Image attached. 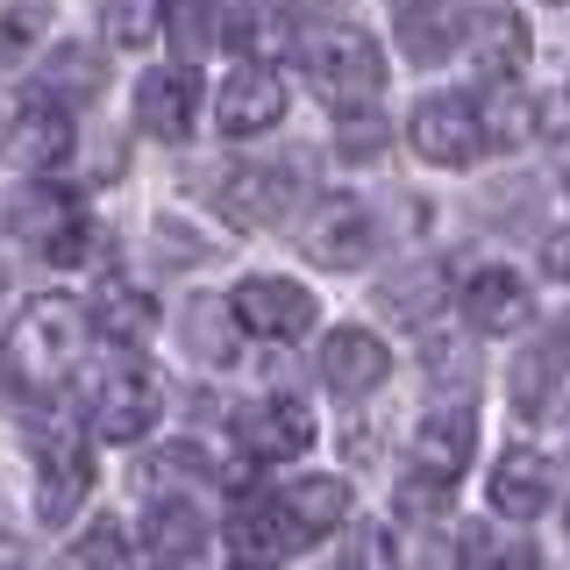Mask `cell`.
<instances>
[{
    "instance_id": "obj_12",
    "label": "cell",
    "mask_w": 570,
    "mask_h": 570,
    "mask_svg": "<svg viewBox=\"0 0 570 570\" xmlns=\"http://www.w3.org/2000/svg\"><path fill=\"white\" fill-rule=\"evenodd\" d=\"M299 249L328 272H356L371 257V214L356 200H321L307 222H299Z\"/></svg>"
},
{
    "instance_id": "obj_2",
    "label": "cell",
    "mask_w": 570,
    "mask_h": 570,
    "mask_svg": "<svg viewBox=\"0 0 570 570\" xmlns=\"http://www.w3.org/2000/svg\"><path fill=\"white\" fill-rule=\"evenodd\" d=\"M65 150H71V107L58 94H14V100H0V157L8 165H22V171H50V165H65Z\"/></svg>"
},
{
    "instance_id": "obj_38",
    "label": "cell",
    "mask_w": 570,
    "mask_h": 570,
    "mask_svg": "<svg viewBox=\"0 0 570 570\" xmlns=\"http://www.w3.org/2000/svg\"><path fill=\"white\" fill-rule=\"evenodd\" d=\"M29 557H22V542H0V570H22Z\"/></svg>"
},
{
    "instance_id": "obj_21",
    "label": "cell",
    "mask_w": 570,
    "mask_h": 570,
    "mask_svg": "<svg viewBox=\"0 0 570 570\" xmlns=\"http://www.w3.org/2000/svg\"><path fill=\"white\" fill-rule=\"evenodd\" d=\"M471 58H478L485 79H513V71L528 65V22L513 8L478 14V22H471Z\"/></svg>"
},
{
    "instance_id": "obj_5",
    "label": "cell",
    "mask_w": 570,
    "mask_h": 570,
    "mask_svg": "<svg viewBox=\"0 0 570 570\" xmlns=\"http://www.w3.org/2000/svg\"><path fill=\"white\" fill-rule=\"evenodd\" d=\"M8 228H22L29 243H43L50 264H86V257H94V222H86V214L71 207V193H58V186L14 193Z\"/></svg>"
},
{
    "instance_id": "obj_17",
    "label": "cell",
    "mask_w": 570,
    "mask_h": 570,
    "mask_svg": "<svg viewBox=\"0 0 570 570\" xmlns=\"http://www.w3.org/2000/svg\"><path fill=\"white\" fill-rule=\"evenodd\" d=\"M228 549H236L243 570H272L285 549H299V542H293V528H285L278 499H243L236 521H228Z\"/></svg>"
},
{
    "instance_id": "obj_11",
    "label": "cell",
    "mask_w": 570,
    "mask_h": 570,
    "mask_svg": "<svg viewBox=\"0 0 570 570\" xmlns=\"http://www.w3.org/2000/svg\"><path fill=\"white\" fill-rule=\"evenodd\" d=\"M236 314L249 335H272V343H293V335L314 328V293H299L293 278H243L236 285Z\"/></svg>"
},
{
    "instance_id": "obj_19",
    "label": "cell",
    "mask_w": 570,
    "mask_h": 570,
    "mask_svg": "<svg viewBox=\"0 0 570 570\" xmlns=\"http://www.w3.org/2000/svg\"><path fill=\"white\" fill-rule=\"evenodd\" d=\"M542 507H549V463L534 450H507L492 463V513H507V521H534Z\"/></svg>"
},
{
    "instance_id": "obj_41",
    "label": "cell",
    "mask_w": 570,
    "mask_h": 570,
    "mask_svg": "<svg viewBox=\"0 0 570 570\" xmlns=\"http://www.w3.org/2000/svg\"><path fill=\"white\" fill-rule=\"evenodd\" d=\"M236 570H243V563H236Z\"/></svg>"
},
{
    "instance_id": "obj_22",
    "label": "cell",
    "mask_w": 570,
    "mask_h": 570,
    "mask_svg": "<svg viewBox=\"0 0 570 570\" xmlns=\"http://www.w3.org/2000/svg\"><path fill=\"white\" fill-rule=\"evenodd\" d=\"M478 129H485L492 150H521V142L534 136V100L513 79H492V94L478 100Z\"/></svg>"
},
{
    "instance_id": "obj_9",
    "label": "cell",
    "mask_w": 570,
    "mask_h": 570,
    "mask_svg": "<svg viewBox=\"0 0 570 570\" xmlns=\"http://www.w3.org/2000/svg\"><path fill=\"white\" fill-rule=\"evenodd\" d=\"M214 121H222V136H264L285 121V79L272 65H236L228 71V86L214 94Z\"/></svg>"
},
{
    "instance_id": "obj_15",
    "label": "cell",
    "mask_w": 570,
    "mask_h": 570,
    "mask_svg": "<svg viewBox=\"0 0 570 570\" xmlns=\"http://www.w3.org/2000/svg\"><path fill=\"white\" fill-rule=\"evenodd\" d=\"M236 442H243L249 456L278 463V456H299L314 442V421H307V406H299V400H249L243 414H236Z\"/></svg>"
},
{
    "instance_id": "obj_35",
    "label": "cell",
    "mask_w": 570,
    "mask_h": 570,
    "mask_svg": "<svg viewBox=\"0 0 570 570\" xmlns=\"http://www.w3.org/2000/svg\"><path fill=\"white\" fill-rule=\"evenodd\" d=\"M456 570H507V549H499L485 528H471V534H463V557H456Z\"/></svg>"
},
{
    "instance_id": "obj_18",
    "label": "cell",
    "mask_w": 570,
    "mask_h": 570,
    "mask_svg": "<svg viewBox=\"0 0 570 570\" xmlns=\"http://www.w3.org/2000/svg\"><path fill=\"white\" fill-rule=\"evenodd\" d=\"M285 528H293V542H321V534H335L350 521V485L343 478H299L293 492L278 499Z\"/></svg>"
},
{
    "instance_id": "obj_34",
    "label": "cell",
    "mask_w": 570,
    "mask_h": 570,
    "mask_svg": "<svg viewBox=\"0 0 570 570\" xmlns=\"http://www.w3.org/2000/svg\"><path fill=\"white\" fill-rule=\"evenodd\" d=\"M350 570H400V563H392V542H385V528H356L350 534Z\"/></svg>"
},
{
    "instance_id": "obj_7",
    "label": "cell",
    "mask_w": 570,
    "mask_h": 570,
    "mask_svg": "<svg viewBox=\"0 0 570 570\" xmlns=\"http://www.w3.org/2000/svg\"><path fill=\"white\" fill-rule=\"evenodd\" d=\"M299 200V171L293 165H243V171H228L222 186H214V207H222V222H236V228H272L285 222Z\"/></svg>"
},
{
    "instance_id": "obj_30",
    "label": "cell",
    "mask_w": 570,
    "mask_h": 570,
    "mask_svg": "<svg viewBox=\"0 0 570 570\" xmlns=\"http://www.w3.org/2000/svg\"><path fill=\"white\" fill-rule=\"evenodd\" d=\"M58 570H121V528H115V521H94L79 542L65 549Z\"/></svg>"
},
{
    "instance_id": "obj_23",
    "label": "cell",
    "mask_w": 570,
    "mask_h": 570,
    "mask_svg": "<svg viewBox=\"0 0 570 570\" xmlns=\"http://www.w3.org/2000/svg\"><path fill=\"white\" fill-rule=\"evenodd\" d=\"M142 534H150V549L165 563H186V557H200L207 521H200V507H193V499H157L150 521H142Z\"/></svg>"
},
{
    "instance_id": "obj_29",
    "label": "cell",
    "mask_w": 570,
    "mask_h": 570,
    "mask_svg": "<svg viewBox=\"0 0 570 570\" xmlns=\"http://www.w3.org/2000/svg\"><path fill=\"white\" fill-rule=\"evenodd\" d=\"M100 29H107V43L142 50L157 36V0H107V8H100Z\"/></svg>"
},
{
    "instance_id": "obj_32",
    "label": "cell",
    "mask_w": 570,
    "mask_h": 570,
    "mask_svg": "<svg viewBox=\"0 0 570 570\" xmlns=\"http://www.w3.org/2000/svg\"><path fill=\"white\" fill-rule=\"evenodd\" d=\"M335 142H343V157H379L385 150V121H379V107H343V129H335Z\"/></svg>"
},
{
    "instance_id": "obj_1",
    "label": "cell",
    "mask_w": 570,
    "mask_h": 570,
    "mask_svg": "<svg viewBox=\"0 0 570 570\" xmlns=\"http://www.w3.org/2000/svg\"><path fill=\"white\" fill-rule=\"evenodd\" d=\"M79 335H86V321L71 299H29L22 321H14V335H8V379L29 392V400H50L65 379H71V364H79Z\"/></svg>"
},
{
    "instance_id": "obj_37",
    "label": "cell",
    "mask_w": 570,
    "mask_h": 570,
    "mask_svg": "<svg viewBox=\"0 0 570 570\" xmlns=\"http://www.w3.org/2000/svg\"><path fill=\"white\" fill-rule=\"evenodd\" d=\"M542 264H549V278H563V285H570V228L542 243Z\"/></svg>"
},
{
    "instance_id": "obj_39",
    "label": "cell",
    "mask_w": 570,
    "mask_h": 570,
    "mask_svg": "<svg viewBox=\"0 0 570 570\" xmlns=\"http://www.w3.org/2000/svg\"><path fill=\"white\" fill-rule=\"evenodd\" d=\"M557 171H563V193H570V142H563V157H557Z\"/></svg>"
},
{
    "instance_id": "obj_40",
    "label": "cell",
    "mask_w": 570,
    "mask_h": 570,
    "mask_svg": "<svg viewBox=\"0 0 570 570\" xmlns=\"http://www.w3.org/2000/svg\"><path fill=\"white\" fill-rule=\"evenodd\" d=\"M400 8H406V0H400Z\"/></svg>"
},
{
    "instance_id": "obj_20",
    "label": "cell",
    "mask_w": 570,
    "mask_h": 570,
    "mask_svg": "<svg viewBox=\"0 0 570 570\" xmlns=\"http://www.w3.org/2000/svg\"><path fill=\"white\" fill-rule=\"evenodd\" d=\"M186 350L207 356V364H236V350H243V314H236V299L193 293V299H186Z\"/></svg>"
},
{
    "instance_id": "obj_4",
    "label": "cell",
    "mask_w": 570,
    "mask_h": 570,
    "mask_svg": "<svg viewBox=\"0 0 570 570\" xmlns=\"http://www.w3.org/2000/svg\"><path fill=\"white\" fill-rule=\"evenodd\" d=\"M157 385H150V371H136V364H107L94 385H86V428H94L100 442H142L157 428Z\"/></svg>"
},
{
    "instance_id": "obj_36",
    "label": "cell",
    "mask_w": 570,
    "mask_h": 570,
    "mask_svg": "<svg viewBox=\"0 0 570 570\" xmlns=\"http://www.w3.org/2000/svg\"><path fill=\"white\" fill-rule=\"evenodd\" d=\"M36 29H43V8H22V14H8V22H0V58H14V50H22Z\"/></svg>"
},
{
    "instance_id": "obj_8",
    "label": "cell",
    "mask_w": 570,
    "mask_h": 570,
    "mask_svg": "<svg viewBox=\"0 0 570 570\" xmlns=\"http://www.w3.org/2000/svg\"><path fill=\"white\" fill-rule=\"evenodd\" d=\"M86 492H94V463H86V450L71 435H58V428H36V513L65 528L71 513L86 507Z\"/></svg>"
},
{
    "instance_id": "obj_25",
    "label": "cell",
    "mask_w": 570,
    "mask_h": 570,
    "mask_svg": "<svg viewBox=\"0 0 570 570\" xmlns=\"http://www.w3.org/2000/svg\"><path fill=\"white\" fill-rule=\"evenodd\" d=\"M100 86H107V58H100V50L65 43V50H50V58H43V94H58V100H94Z\"/></svg>"
},
{
    "instance_id": "obj_16",
    "label": "cell",
    "mask_w": 570,
    "mask_h": 570,
    "mask_svg": "<svg viewBox=\"0 0 570 570\" xmlns=\"http://www.w3.org/2000/svg\"><path fill=\"white\" fill-rule=\"evenodd\" d=\"M471 450H478V414L471 406H435V414L414 428V471L421 478L456 485V471L471 463Z\"/></svg>"
},
{
    "instance_id": "obj_6",
    "label": "cell",
    "mask_w": 570,
    "mask_h": 570,
    "mask_svg": "<svg viewBox=\"0 0 570 570\" xmlns=\"http://www.w3.org/2000/svg\"><path fill=\"white\" fill-rule=\"evenodd\" d=\"M406 136H414V150L428 165H471L478 150H485V129H478V100L463 94H428L414 107V121H406Z\"/></svg>"
},
{
    "instance_id": "obj_26",
    "label": "cell",
    "mask_w": 570,
    "mask_h": 570,
    "mask_svg": "<svg viewBox=\"0 0 570 570\" xmlns=\"http://www.w3.org/2000/svg\"><path fill=\"white\" fill-rule=\"evenodd\" d=\"M94 328L107 335V343H142V335L157 328V307H150V293H129V285H107V293L94 299Z\"/></svg>"
},
{
    "instance_id": "obj_3",
    "label": "cell",
    "mask_w": 570,
    "mask_h": 570,
    "mask_svg": "<svg viewBox=\"0 0 570 570\" xmlns=\"http://www.w3.org/2000/svg\"><path fill=\"white\" fill-rule=\"evenodd\" d=\"M307 86H314L321 100H335V107H364V100H379V86H385V58H379V43H371L364 29L314 36V43H307Z\"/></svg>"
},
{
    "instance_id": "obj_10",
    "label": "cell",
    "mask_w": 570,
    "mask_h": 570,
    "mask_svg": "<svg viewBox=\"0 0 570 570\" xmlns=\"http://www.w3.org/2000/svg\"><path fill=\"white\" fill-rule=\"evenodd\" d=\"M193 115H200V71L193 65H165L136 86V121L142 136L157 142H186L193 136Z\"/></svg>"
},
{
    "instance_id": "obj_14",
    "label": "cell",
    "mask_w": 570,
    "mask_h": 570,
    "mask_svg": "<svg viewBox=\"0 0 570 570\" xmlns=\"http://www.w3.org/2000/svg\"><path fill=\"white\" fill-rule=\"evenodd\" d=\"M385 371H392V350L371 328H335L328 343H321V379H328V392H343V400L379 392Z\"/></svg>"
},
{
    "instance_id": "obj_24",
    "label": "cell",
    "mask_w": 570,
    "mask_h": 570,
    "mask_svg": "<svg viewBox=\"0 0 570 570\" xmlns=\"http://www.w3.org/2000/svg\"><path fill=\"white\" fill-rule=\"evenodd\" d=\"M222 14H228V0H165V36H171L178 65L207 58L214 36H222Z\"/></svg>"
},
{
    "instance_id": "obj_27",
    "label": "cell",
    "mask_w": 570,
    "mask_h": 570,
    "mask_svg": "<svg viewBox=\"0 0 570 570\" xmlns=\"http://www.w3.org/2000/svg\"><path fill=\"white\" fill-rule=\"evenodd\" d=\"M400 43H406V58H414V65H442V58L456 50V22H450L442 8H421V0H406Z\"/></svg>"
},
{
    "instance_id": "obj_31",
    "label": "cell",
    "mask_w": 570,
    "mask_h": 570,
    "mask_svg": "<svg viewBox=\"0 0 570 570\" xmlns=\"http://www.w3.org/2000/svg\"><path fill=\"white\" fill-rule=\"evenodd\" d=\"M435 285H442L435 272H414V278H385V293H379V299H385V314H392V321H421L428 307H435Z\"/></svg>"
},
{
    "instance_id": "obj_28",
    "label": "cell",
    "mask_w": 570,
    "mask_h": 570,
    "mask_svg": "<svg viewBox=\"0 0 570 570\" xmlns=\"http://www.w3.org/2000/svg\"><path fill=\"white\" fill-rule=\"evenodd\" d=\"M228 36H236V50H243L249 65L278 58V50L293 43V29H285V14H278V8H236V14H228Z\"/></svg>"
},
{
    "instance_id": "obj_33",
    "label": "cell",
    "mask_w": 570,
    "mask_h": 570,
    "mask_svg": "<svg viewBox=\"0 0 570 570\" xmlns=\"http://www.w3.org/2000/svg\"><path fill=\"white\" fill-rule=\"evenodd\" d=\"M442 499H450V485H442V478H406V485H400V513H406V521H435V513H442Z\"/></svg>"
},
{
    "instance_id": "obj_13",
    "label": "cell",
    "mask_w": 570,
    "mask_h": 570,
    "mask_svg": "<svg viewBox=\"0 0 570 570\" xmlns=\"http://www.w3.org/2000/svg\"><path fill=\"white\" fill-rule=\"evenodd\" d=\"M534 299H528V278L507 272V264H485V272L463 278V321H471L478 335H513L528 328Z\"/></svg>"
}]
</instances>
